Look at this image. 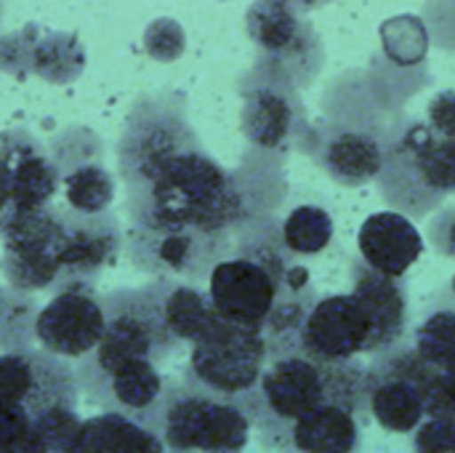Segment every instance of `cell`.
<instances>
[{"label": "cell", "instance_id": "15", "mask_svg": "<svg viewBox=\"0 0 455 453\" xmlns=\"http://www.w3.org/2000/svg\"><path fill=\"white\" fill-rule=\"evenodd\" d=\"M296 342L307 355L328 363L376 355L373 320L355 291L317 296Z\"/></svg>", "mask_w": 455, "mask_h": 453}, {"label": "cell", "instance_id": "16", "mask_svg": "<svg viewBox=\"0 0 455 453\" xmlns=\"http://www.w3.org/2000/svg\"><path fill=\"white\" fill-rule=\"evenodd\" d=\"M123 248V230L117 216L77 214L61 206V238H59V286L96 283L109 270Z\"/></svg>", "mask_w": 455, "mask_h": 453}, {"label": "cell", "instance_id": "7", "mask_svg": "<svg viewBox=\"0 0 455 453\" xmlns=\"http://www.w3.org/2000/svg\"><path fill=\"white\" fill-rule=\"evenodd\" d=\"M107 326L93 352L77 360L83 368H107L125 358H144L163 363L176 355L181 344L163 320V278L141 288H123L104 296Z\"/></svg>", "mask_w": 455, "mask_h": 453}, {"label": "cell", "instance_id": "38", "mask_svg": "<svg viewBox=\"0 0 455 453\" xmlns=\"http://www.w3.org/2000/svg\"><path fill=\"white\" fill-rule=\"evenodd\" d=\"M291 5H296L299 11H304V13H309V11H317V8H323V5H328L331 0H288Z\"/></svg>", "mask_w": 455, "mask_h": 453}, {"label": "cell", "instance_id": "34", "mask_svg": "<svg viewBox=\"0 0 455 453\" xmlns=\"http://www.w3.org/2000/svg\"><path fill=\"white\" fill-rule=\"evenodd\" d=\"M0 451H29V417L0 406Z\"/></svg>", "mask_w": 455, "mask_h": 453}, {"label": "cell", "instance_id": "26", "mask_svg": "<svg viewBox=\"0 0 455 453\" xmlns=\"http://www.w3.org/2000/svg\"><path fill=\"white\" fill-rule=\"evenodd\" d=\"M411 344L427 363L440 371L455 366V296L451 288L427 307Z\"/></svg>", "mask_w": 455, "mask_h": 453}, {"label": "cell", "instance_id": "6", "mask_svg": "<svg viewBox=\"0 0 455 453\" xmlns=\"http://www.w3.org/2000/svg\"><path fill=\"white\" fill-rule=\"evenodd\" d=\"M267 358L269 342L264 331L216 318L208 334L189 344V360L181 382L216 398L240 400L248 409Z\"/></svg>", "mask_w": 455, "mask_h": 453}, {"label": "cell", "instance_id": "13", "mask_svg": "<svg viewBox=\"0 0 455 453\" xmlns=\"http://www.w3.org/2000/svg\"><path fill=\"white\" fill-rule=\"evenodd\" d=\"M75 374L80 390H85L88 398L101 403L107 411H120L160 435L171 379L160 374L157 363L144 358H125L107 368L77 366Z\"/></svg>", "mask_w": 455, "mask_h": 453}, {"label": "cell", "instance_id": "17", "mask_svg": "<svg viewBox=\"0 0 455 453\" xmlns=\"http://www.w3.org/2000/svg\"><path fill=\"white\" fill-rule=\"evenodd\" d=\"M128 254L133 264L155 278L200 280L227 256L229 238L197 232H139L128 230Z\"/></svg>", "mask_w": 455, "mask_h": 453}, {"label": "cell", "instance_id": "23", "mask_svg": "<svg viewBox=\"0 0 455 453\" xmlns=\"http://www.w3.org/2000/svg\"><path fill=\"white\" fill-rule=\"evenodd\" d=\"M365 417L341 403H323L288 427V449L296 451H360Z\"/></svg>", "mask_w": 455, "mask_h": 453}, {"label": "cell", "instance_id": "3", "mask_svg": "<svg viewBox=\"0 0 455 453\" xmlns=\"http://www.w3.org/2000/svg\"><path fill=\"white\" fill-rule=\"evenodd\" d=\"M365 368L368 363L360 358L317 360L299 342L269 344L267 366L248 403L253 427L264 433L269 446L288 449V427L323 403H341L368 419Z\"/></svg>", "mask_w": 455, "mask_h": 453}, {"label": "cell", "instance_id": "30", "mask_svg": "<svg viewBox=\"0 0 455 453\" xmlns=\"http://www.w3.org/2000/svg\"><path fill=\"white\" fill-rule=\"evenodd\" d=\"M80 425L75 409H56L29 419V451H75Z\"/></svg>", "mask_w": 455, "mask_h": 453}, {"label": "cell", "instance_id": "25", "mask_svg": "<svg viewBox=\"0 0 455 453\" xmlns=\"http://www.w3.org/2000/svg\"><path fill=\"white\" fill-rule=\"evenodd\" d=\"M160 435L139 425L120 411H104L101 417L80 425L75 451H163Z\"/></svg>", "mask_w": 455, "mask_h": 453}, {"label": "cell", "instance_id": "36", "mask_svg": "<svg viewBox=\"0 0 455 453\" xmlns=\"http://www.w3.org/2000/svg\"><path fill=\"white\" fill-rule=\"evenodd\" d=\"M435 414H451V417H455V366L445 368L440 374V390H437Z\"/></svg>", "mask_w": 455, "mask_h": 453}, {"label": "cell", "instance_id": "24", "mask_svg": "<svg viewBox=\"0 0 455 453\" xmlns=\"http://www.w3.org/2000/svg\"><path fill=\"white\" fill-rule=\"evenodd\" d=\"M216 318L208 288H200L195 280L163 278V320L181 347L203 339Z\"/></svg>", "mask_w": 455, "mask_h": 453}, {"label": "cell", "instance_id": "2", "mask_svg": "<svg viewBox=\"0 0 455 453\" xmlns=\"http://www.w3.org/2000/svg\"><path fill=\"white\" fill-rule=\"evenodd\" d=\"M128 230L197 232L229 238L248 219V203L235 176L203 144L173 155L147 182L125 187Z\"/></svg>", "mask_w": 455, "mask_h": 453}, {"label": "cell", "instance_id": "32", "mask_svg": "<svg viewBox=\"0 0 455 453\" xmlns=\"http://www.w3.org/2000/svg\"><path fill=\"white\" fill-rule=\"evenodd\" d=\"M413 449H419V451H455V417L429 414L413 430Z\"/></svg>", "mask_w": 455, "mask_h": 453}, {"label": "cell", "instance_id": "9", "mask_svg": "<svg viewBox=\"0 0 455 453\" xmlns=\"http://www.w3.org/2000/svg\"><path fill=\"white\" fill-rule=\"evenodd\" d=\"M245 29L259 51V72L285 80L296 91L315 80L323 67V43L304 11L288 0H253Z\"/></svg>", "mask_w": 455, "mask_h": 453}, {"label": "cell", "instance_id": "21", "mask_svg": "<svg viewBox=\"0 0 455 453\" xmlns=\"http://www.w3.org/2000/svg\"><path fill=\"white\" fill-rule=\"evenodd\" d=\"M0 160L11 176L13 214L37 211L53 203L61 190V171L27 131L16 128L0 136Z\"/></svg>", "mask_w": 455, "mask_h": 453}, {"label": "cell", "instance_id": "22", "mask_svg": "<svg viewBox=\"0 0 455 453\" xmlns=\"http://www.w3.org/2000/svg\"><path fill=\"white\" fill-rule=\"evenodd\" d=\"M352 288L368 307L376 331V355L405 342L411 328V296L403 278H389L371 270L363 259L349 264Z\"/></svg>", "mask_w": 455, "mask_h": 453}, {"label": "cell", "instance_id": "5", "mask_svg": "<svg viewBox=\"0 0 455 453\" xmlns=\"http://www.w3.org/2000/svg\"><path fill=\"white\" fill-rule=\"evenodd\" d=\"M365 368L368 417L389 435H413V430L435 414L440 368L427 363L411 342H400Z\"/></svg>", "mask_w": 455, "mask_h": 453}, {"label": "cell", "instance_id": "14", "mask_svg": "<svg viewBox=\"0 0 455 453\" xmlns=\"http://www.w3.org/2000/svg\"><path fill=\"white\" fill-rule=\"evenodd\" d=\"M107 310L91 283H67L32 318V336L40 350L64 360H80L104 336Z\"/></svg>", "mask_w": 455, "mask_h": 453}, {"label": "cell", "instance_id": "10", "mask_svg": "<svg viewBox=\"0 0 455 453\" xmlns=\"http://www.w3.org/2000/svg\"><path fill=\"white\" fill-rule=\"evenodd\" d=\"M200 139L181 107L168 99H141L123 128L117 144V166L125 187L147 182L173 155L197 147Z\"/></svg>", "mask_w": 455, "mask_h": 453}, {"label": "cell", "instance_id": "39", "mask_svg": "<svg viewBox=\"0 0 455 453\" xmlns=\"http://www.w3.org/2000/svg\"><path fill=\"white\" fill-rule=\"evenodd\" d=\"M451 294H453V296H455V275H453V278H451Z\"/></svg>", "mask_w": 455, "mask_h": 453}, {"label": "cell", "instance_id": "20", "mask_svg": "<svg viewBox=\"0 0 455 453\" xmlns=\"http://www.w3.org/2000/svg\"><path fill=\"white\" fill-rule=\"evenodd\" d=\"M296 88L256 69V83L243 91L245 139L259 150H283L296 136Z\"/></svg>", "mask_w": 455, "mask_h": 453}, {"label": "cell", "instance_id": "35", "mask_svg": "<svg viewBox=\"0 0 455 453\" xmlns=\"http://www.w3.org/2000/svg\"><path fill=\"white\" fill-rule=\"evenodd\" d=\"M424 120L437 136H455V88H445L429 99Z\"/></svg>", "mask_w": 455, "mask_h": 453}, {"label": "cell", "instance_id": "33", "mask_svg": "<svg viewBox=\"0 0 455 453\" xmlns=\"http://www.w3.org/2000/svg\"><path fill=\"white\" fill-rule=\"evenodd\" d=\"M427 240L440 256L455 262V206H445L432 214L427 224Z\"/></svg>", "mask_w": 455, "mask_h": 453}, {"label": "cell", "instance_id": "31", "mask_svg": "<svg viewBox=\"0 0 455 453\" xmlns=\"http://www.w3.org/2000/svg\"><path fill=\"white\" fill-rule=\"evenodd\" d=\"M144 48L157 61H173L184 51V29L173 19H157L144 32Z\"/></svg>", "mask_w": 455, "mask_h": 453}, {"label": "cell", "instance_id": "4", "mask_svg": "<svg viewBox=\"0 0 455 453\" xmlns=\"http://www.w3.org/2000/svg\"><path fill=\"white\" fill-rule=\"evenodd\" d=\"M376 184L392 208L416 219L432 214L455 195V136H437L427 120H408L384 139Z\"/></svg>", "mask_w": 455, "mask_h": 453}, {"label": "cell", "instance_id": "37", "mask_svg": "<svg viewBox=\"0 0 455 453\" xmlns=\"http://www.w3.org/2000/svg\"><path fill=\"white\" fill-rule=\"evenodd\" d=\"M13 214V195H11V176L5 163L0 160V227L8 222V216Z\"/></svg>", "mask_w": 455, "mask_h": 453}, {"label": "cell", "instance_id": "11", "mask_svg": "<svg viewBox=\"0 0 455 453\" xmlns=\"http://www.w3.org/2000/svg\"><path fill=\"white\" fill-rule=\"evenodd\" d=\"M77 374L69 360L45 350L13 347L0 352V406L27 414L29 419L77 409Z\"/></svg>", "mask_w": 455, "mask_h": 453}, {"label": "cell", "instance_id": "19", "mask_svg": "<svg viewBox=\"0 0 455 453\" xmlns=\"http://www.w3.org/2000/svg\"><path fill=\"white\" fill-rule=\"evenodd\" d=\"M309 152L320 168L344 187H363L379 179L384 166V139L368 128L333 125L331 131H312Z\"/></svg>", "mask_w": 455, "mask_h": 453}, {"label": "cell", "instance_id": "27", "mask_svg": "<svg viewBox=\"0 0 455 453\" xmlns=\"http://www.w3.org/2000/svg\"><path fill=\"white\" fill-rule=\"evenodd\" d=\"M333 238H336V222L331 211L315 203L296 206L280 222V240L299 259H315L325 254Z\"/></svg>", "mask_w": 455, "mask_h": 453}, {"label": "cell", "instance_id": "18", "mask_svg": "<svg viewBox=\"0 0 455 453\" xmlns=\"http://www.w3.org/2000/svg\"><path fill=\"white\" fill-rule=\"evenodd\" d=\"M424 248L427 238L419 224L397 208L371 214L357 232L360 259L389 278H405L424 256Z\"/></svg>", "mask_w": 455, "mask_h": 453}, {"label": "cell", "instance_id": "1", "mask_svg": "<svg viewBox=\"0 0 455 453\" xmlns=\"http://www.w3.org/2000/svg\"><path fill=\"white\" fill-rule=\"evenodd\" d=\"M205 288L219 318L264 331L269 344L296 342L317 299L309 267L283 246L280 227L251 235L237 254L219 259Z\"/></svg>", "mask_w": 455, "mask_h": 453}, {"label": "cell", "instance_id": "28", "mask_svg": "<svg viewBox=\"0 0 455 453\" xmlns=\"http://www.w3.org/2000/svg\"><path fill=\"white\" fill-rule=\"evenodd\" d=\"M64 206L77 214H104L115 200V176L99 160H80L61 171Z\"/></svg>", "mask_w": 455, "mask_h": 453}, {"label": "cell", "instance_id": "8", "mask_svg": "<svg viewBox=\"0 0 455 453\" xmlns=\"http://www.w3.org/2000/svg\"><path fill=\"white\" fill-rule=\"evenodd\" d=\"M253 419L240 400L216 398L171 382L160 441L171 451H243L251 443Z\"/></svg>", "mask_w": 455, "mask_h": 453}, {"label": "cell", "instance_id": "12", "mask_svg": "<svg viewBox=\"0 0 455 453\" xmlns=\"http://www.w3.org/2000/svg\"><path fill=\"white\" fill-rule=\"evenodd\" d=\"M3 275L13 291H48L59 286L61 208L45 206L8 216L0 227Z\"/></svg>", "mask_w": 455, "mask_h": 453}, {"label": "cell", "instance_id": "29", "mask_svg": "<svg viewBox=\"0 0 455 453\" xmlns=\"http://www.w3.org/2000/svg\"><path fill=\"white\" fill-rule=\"evenodd\" d=\"M85 64V51L75 35L45 32L37 35L29 53V69L51 83H67L80 75Z\"/></svg>", "mask_w": 455, "mask_h": 453}]
</instances>
